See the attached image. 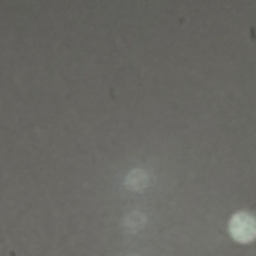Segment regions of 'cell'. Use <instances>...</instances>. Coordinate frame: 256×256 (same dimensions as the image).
<instances>
[{"mask_svg":"<svg viewBox=\"0 0 256 256\" xmlns=\"http://www.w3.org/2000/svg\"><path fill=\"white\" fill-rule=\"evenodd\" d=\"M228 229L230 236L236 242L241 244L252 242L256 234L255 218L247 212H238L232 216Z\"/></svg>","mask_w":256,"mask_h":256,"instance_id":"6da1fadb","label":"cell"},{"mask_svg":"<svg viewBox=\"0 0 256 256\" xmlns=\"http://www.w3.org/2000/svg\"><path fill=\"white\" fill-rule=\"evenodd\" d=\"M148 181V172L142 168H136L128 172L124 184L128 190L133 192H140L146 188Z\"/></svg>","mask_w":256,"mask_h":256,"instance_id":"7a4b0ae2","label":"cell"},{"mask_svg":"<svg viewBox=\"0 0 256 256\" xmlns=\"http://www.w3.org/2000/svg\"><path fill=\"white\" fill-rule=\"evenodd\" d=\"M146 222V218L144 214L138 210H132L124 216L123 226L126 232L136 234L144 227Z\"/></svg>","mask_w":256,"mask_h":256,"instance_id":"3957f363","label":"cell"}]
</instances>
